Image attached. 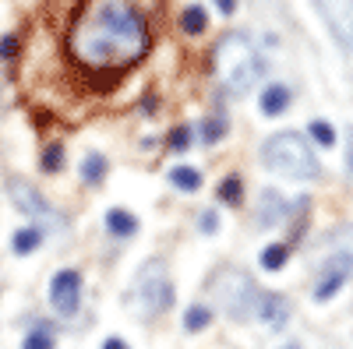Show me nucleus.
Wrapping results in <instances>:
<instances>
[{"label":"nucleus","mask_w":353,"mask_h":349,"mask_svg":"<svg viewBox=\"0 0 353 349\" xmlns=\"http://www.w3.org/2000/svg\"><path fill=\"white\" fill-rule=\"evenodd\" d=\"M223 134H226V120H223V116H212V120L201 124V141L205 145H216Z\"/></svg>","instance_id":"nucleus-22"},{"label":"nucleus","mask_w":353,"mask_h":349,"mask_svg":"<svg viewBox=\"0 0 353 349\" xmlns=\"http://www.w3.org/2000/svg\"><path fill=\"white\" fill-rule=\"evenodd\" d=\"M149 21L134 0H85L68 28V56L88 74H121L149 53Z\"/></svg>","instance_id":"nucleus-1"},{"label":"nucleus","mask_w":353,"mask_h":349,"mask_svg":"<svg viewBox=\"0 0 353 349\" xmlns=\"http://www.w3.org/2000/svg\"><path fill=\"white\" fill-rule=\"evenodd\" d=\"M181 28H184L188 36H201L205 28H209V14H205V8H198V4L184 8V14H181Z\"/></svg>","instance_id":"nucleus-13"},{"label":"nucleus","mask_w":353,"mask_h":349,"mask_svg":"<svg viewBox=\"0 0 353 349\" xmlns=\"http://www.w3.org/2000/svg\"><path fill=\"white\" fill-rule=\"evenodd\" d=\"M131 304L141 317H156L163 310H170L173 304V282L163 268V261H152V265H145L134 289H131Z\"/></svg>","instance_id":"nucleus-4"},{"label":"nucleus","mask_w":353,"mask_h":349,"mask_svg":"<svg viewBox=\"0 0 353 349\" xmlns=\"http://www.w3.org/2000/svg\"><path fill=\"white\" fill-rule=\"evenodd\" d=\"M311 138L318 141V145H325V149H329V145H336V131H332V124H325V120H311Z\"/></svg>","instance_id":"nucleus-23"},{"label":"nucleus","mask_w":353,"mask_h":349,"mask_svg":"<svg viewBox=\"0 0 353 349\" xmlns=\"http://www.w3.org/2000/svg\"><path fill=\"white\" fill-rule=\"evenodd\" d=\"M261 159H265L269 169L283 173V177H290V180H314L318 177V159H314V152L307 149V141L297 131L272 134L261 149Z\"/></svg>","instance_id":"nucleus-3"},{"label":"nucleus","mask_w":353,"mask_h":349,"mask_svg":"<svg viewBox=\"0 0 353 349\" xmlns=\"http://www.w3.org/2000/svg\"><path fill=\"white\" fill-rule=\"evenodd\" d=\"M286 257H290V247H286V244H272V247L261 251V268L279 272V268L286 265Z\"/></svg>","instance_id":"nucleus-16"},{"label":"nucleus","mask_w":353,"mask_h":349,"mask_svg":"<svg viewBox=\"0 0 353 349\" xmlns=\"http://www.w3.org/2000/svg\"><path fill=\"white\" fill-rule=\"evenodd\" d=\"M314 4H318L321 18L329 21L332 36L346 50H353V0H314Z\"/></svg>","instance_id":"nucleus-6"},{"label":"nucleus","mask_w":353,"mask_h":349,"mask_svg":"<svg viewBox=\"0 0 353 349\" xmlns=\"http://www.w3.org/2000/svg\"><path fill=\"white\" fill-rule=\"evenodd\" d=\"M286 106H290V89L286 85H269V89L261 92V113L265 116H279Z\"/></svg>","instance_id":"nucleus-11"},{"label":"nucleus","mask_w":353,"mask_h":349,"mask_svg":"<svg viewBox=\"0 0 353 349\" xmlns=\"http://www.w3.org/2000/svg\"><path fill=\"white\" fill-rule=\"evenodd\" d=\"M103 173H106L103 156H85V162H81V180H85V184H99Z\"/></svg>","instance_id":"nucleus-18"},{"label":"nucleus","mask_w":353,"mask_h":349,"mask_svg":"<svg viewBox=\"0 0 353 349\" xmlns=\"http://www.w3.org/2000/svg\"><path fill=\"white\" fill-rule=\"evenodd\" d=\"M350 272H353V251H339L329 265L321 268V279H318V286H314V297H318V300L336 297L339 286L350 279Z\"/></svg>","instance_id":"nucleus-7"},{"label":"nucleus","mask_w":353,"mask_h":349,"mask_svg":"<svg viewBox=\"0 0 353 349\" xmlns=\"http://www.w3.org/2000/svg\"><path fill=\"white\" fill-rule=\"evenodd\" d=\"M212 297H216V304H223V310L230 317L244 321V317L254 314L258 289H254V282L244 272H223V275L212 279Z\"/></svg>","instance_id":"nucleus-5"},{"label":"nucleus","mask_w":353,"mask_h":349,"mask_svg":"<svg viewBox=\"0 0 353 349\" xmlns=\"http://www.w3.org/2000/svg\"><path fill=\"white\" fill-rule=\"evenodd\" d=\"M346 173L353 177V127H350V138H346Z\"/></svg>","instance_id":"nucleus-28"},{"label":"nucleus","mask_w":353,"mask_h":349,"mask_svg":"<svg viewBox=\"0 0 353 349\" xmlns=\"http://www.w3.org/2000/svg\"><path fill=\"white\" fill-rule=\"evenodd\" d=\"M241 198H244L241 177H226V180L219 184V201H226V205H241Z\"/></svg>","instance_id":"nucleus-21"},{"label":"nucleus","mask_w":353,"mask_h":349,"mask_svg":"<svg viewBox=\"0 0 353 349\" xmlns=\"http://www.w3.org/2000/svg\"><path fill=\"white\" fill-rule=\"evenodd\" d=\"M198 226H201V233H216V212H201V219H198Z\"/></svg>","instance_id":"nucleus-27"},{"label":"nucleus","mask_w":353,"mask_h":349,"mask_svg":"<svg viewBox=\"0 0 353 349\" xmlns=\"http://www.w3.org/2000/svg\"><path fill=\"white\" fill-rule=\"evenodd\" d=\"M106 229L117 233V237H131V233L138 229V219L131 212H124V209H110L106 212Z\"/></svg>","instance_id":"nucleus-12"},{"label":"nucleus","mask_w":353,"mask_h":349,"mask_svg":"<svg viewBox=\"0 0 353 349\" xmlns=\"http://www.w3.org/2000/svg\"><path fill=\"white\" fill-rule=\"evenodd\" d=\"M283 349H301V346H283Z\"/></svg>","instance_id":"nucleus-31"},{"label":"nucleus","mask_w":353,"mask_h":349,"mask_svg":"<svg viewBox=\"0 0 353 349\" xmlns=\"http://www.w3.org/2000/svg\"><path fill=\"white\" fill-rule=\"evenodd\" d=\"M39 240H43V237H39L36 226H32V229H18V233H14V251H18V254H32V251L39 247Z\"/></svg>","instance_id":"nucleus-19"},{"label":"nucleus","mask_w":353,"mask_h":349,"mask_svg":"<svg viewBox=\"0 0 353 349\" xmlns=\"http://www.w3.org/2000/svg\"><path fill=\"white\" fill-rule=\"evenodd\" d=\"M61 166H64V145L53 141V145H46V149H43V169L46 173H57Z\"/></svg>","instance_id":"nucleus-20"},{"label":"nucleus","mask_w":353,"mask_h":349,"mask_svg":"<svg viewBox=\"0 0 353 349\" xmlns=\"http://www.w3.org/2000/svg\"><path fill=\"white\" fill-rule=\"evenodd\" d=\"M8 191H11V201H14V205L25 212V215H32V219H53V212H50V205H46V201L32 191V187H28L25 180H8Z\"/></svg>","instance_id":"nucleus-10"},{"label":"nucleus","mask_w":353,"mask_h":349,"mask_svg":"<svg viewBox=\"0 0 353 349\" xmlns=\"http://www.w3.org/2000/svg\"><path fill=\"white\" fill-rule=\"evenodd\" d=\"M209 321H212V310L205 307V304H194V307H188V314H184V328H188V332H201Z\"/></svg>","instance_id":"nucleus-17"},{"label":"nucleus","mask_w":353,"mask_h":349,"mask_svg":"<svg viewBox=\"0 0 353 349\" xmlns=\"http://www.w3.org/2000/svg\"><path fill=\"white\" fill-rule=\"evenodd\" d=\"M216 8H219L223 14H233V11H237V0H216Z\"/></svg>","instance_id":"nucleus-29"},{"label":"nucleus","mask_w":353,"mask_h":349,"mask_svg":"<svg viewBox=\"0 0 353 349\" xmlns=\"http://www.w3.org/2000/svg\"><path fill=\"white\" fill-rule=\"evenodd\" d=\"M212 67H216V78L223 81V89L230 96H248L254 89V81L261 78L258 50H254V43L244 32H226L216 43Z\"/></svg>","instance_id":"nucleus-2"},{"label":"nucleus","mask_w":353,"mask_h":349,"mask_svg":"<svg viewBox=\"0 0 353 349\" xmlns=\"http://www.w3.org/2000/svg\"><path fill=\"white\" fill-rule=\"evenodd\" d=\"M18 50H21L18 36H4V39H0V56H4V61H14Z\"/></svg>","instance_id":"nucleus-26"},{"label":"nucleus","mask_w":353,"mask_h":349,"mask_svg":"<svg viewBox=\"0 0 353 349\" xmlns=\"http://www.w3.org/2000/svg\"><path fill=\"white\" fill-rule=\"evenodd\" d=\"M170 184H173L176 191H198V187H201V173L191 169V166H176V169L170 173Z\"/></svg>","instance_id":"nucleus-14"},{"label":"nucleus","mask_w":353,"mask_h":349,"mask_svg":"<svg viewBox=\"0 0 353 349\" xmlns=\"http://www.w3.org/2000/svg\"><path fill=\"white\" fill-rule=\"evenodd\" d=\"M254 310H258V317H261V321L269 325L272 332H283V328L290 325V314H293L290 300H286V297H279V293H258Z\"/></svg>","instance_id":"nucleus-9"},{"label":"nucleus","mask_w":353,"mask_h":349,"mask_svg":"<svg viewBox=\"0 0 353 349\" xmlns=\"http://www.w3.org/2000/svg\"><path fill=\"white\" fill-rule=\"evenodd\" d=\"M103 349H128V342H121V339H106Z\"/></svg>","instance_id":"nucleus-30"},{"label":"nucleus","mask_w":353,"mask_h":349,"mask_svg":"<svg viewBox=\"0 0 353 349\" xmlns=\"http://www.w3.org/2000/svg\"><path fill=\"white\" fill-rule=\"evenodd\" d=\"M166 141H170V149H176V152H184L188 145H191V131H188V127H173Z\"/></svg>","instance_id":"nucleus-24"},{"label":"nucleus","mask_w":353,"mask_h":349,"mask_svg":"<svg viewBox=\"0 0 353 349\" xmlns=\"http://www.w3.org/2000/svg\"><path fill=\"white\" fill-rule=\"evenodd\" d=\"M279 212H283V201H279V194H265V201L258 205V222L261 226H276L279 222Z\"/></svg>","instance_id":"nucleus-15"},{"label":"nucleus","mask_w":353,"mask_h":349,"mask_svg":"<svg viewBox=\"0 0 353 349\" xmlns=\"http://www.w3.org/2000/svg\"><path fill=\"white\" fill-rule=\"evenodd\" d=\"M25 349H53V335L43 328V332H32L25 339Z\"/></svg>","instance_id":"nucleus-25"},{"label":"nucleus","mask_w":353,"mask_h":349,"mask_svg":"<svg viewBox=\"0 0 353 349\" xmlns=\"http://www.w3.org/2000/svg\"><path fill=\"white\" fill-rule=\"evenodd\" d=\"M50 300H53V307L61 310L64 317H71L74 310H78V300H81V279H78V272H61V275H53V282H50Z\"/></svg>","instance_id":"nucleus-8"}]
</instances>
